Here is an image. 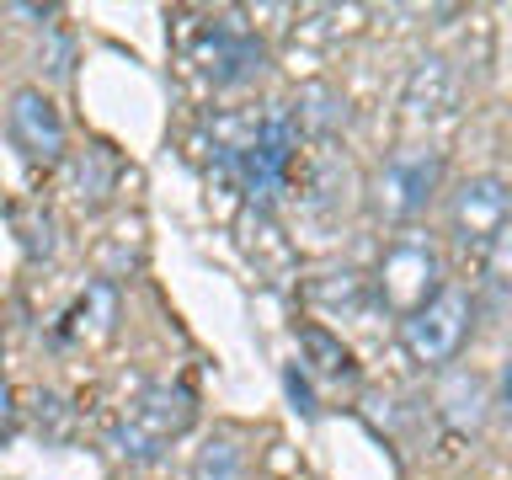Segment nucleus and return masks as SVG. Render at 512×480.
Returning a JSON list of instances; mask_svg holds the SVG:
<instances>
[{"instance_id": "f257e3e1", "label": "nucleus", "mask_w": 512, "mask_h": 480, "mask_svg": "<svg viewBox=\"0 0 512 480\" xmlns=\"http://www.w3.org/2000/svg\"><path fill=\"white\" fill-rule=\"evenodd\" d=\"M192 422H198V400H192L182 384H144L134 395V406H128V416L118 422V432H112V443H118L123 459L150 464V459L166 454V443L182 438Z\"/></svg>"}, {"instance_id": "f03ea898", "label": "nucleus", "mask_w": 512, "mask_h": 480, "mask_svg": "<svg viewBox=\"0 0 512 480\" xmlns=\"http://www.w3.org/2000/svg\"><path fill=\"white\" fill-rule=\"evenodd\" d=\"M470 326H475V299H470V288L443 283L438 294L422 304V310L400 320V342H406V352H411L416 363L443 368V363L459 358V347H464V336H470Z\"/></svg>"}, {"instance_id": "7ed1b4c3", "label": "nucleus", "mask_w": 512, "mask_h": 480, "mask_svg": "<svg viewBox=\"0 0 512 480\" xmlns=\"http://www.w3.org/2000/svg\"><path fill=\"white\" fill-rule=\"evenodd\" d=\"M438 278H443V256H438V246H432L422 230L395 235L390 246H384V256H379V299L390 304L400 320L416 315L432 294H438L443 288Z\"/></svg>"}, {"instance_id": "20e7f679", "label": "nucleus", "mask_w": 512, "mask_h": 480, "mask_svg": "<svg viewBox=\"0 0 512 480\" xmlns=\"http://www.w3.org/2000/svg\"><path fill=\"white\" fill-rule=\"evenodd\" d=\"M448 230H454L459 251L491 256L496 240L512 230V187L502 176H470V182L448 198Z\"/></svg>"}, {"instance_id": "39448f33", "label": "nucleus", "mask_w": 512, "mask_h": 480, "mask_svg": "<svg viewBox=\"0 0 512 480\" xmlns=\"http://www.w3.org/2000/svg\"><path fill=\"white\" fill-rule=\"evenodd\" d=\"M192 59H198V70L214 80V86H246L251 75L267 70V48L262 38L240 22V16H214L198 43H192Z\"/></svg>"}, {"instance_id": "423d86ee", "label": "nucleus", "mask_w": 512, "mask_h": 480, "mask_svg": "<svg viewBox=\"0 0 512 480\" xmlns=\"http://www.w3.org/2000/svg\"><path fill=\"white\" fill-rule=\"evenodd\" d=\"M443 182V155L438 150H395L379 171V187H374V203L384 219H416L427 208V198L438 192Z\"/></svg>"}, {"instance_id": "0eeeda50", "label": "nucleus", "mask_w": 512, "mask_h": 480, "mask_svg": "<svg viewBox=\"0 0 512 480\" xmlns=\"http://www.w3.org/2000/svg\"><path fill=\"white\" fill-rule=\"evenodd\" d=\"M6 128H11V144L32 160V166H54V160H64V118L38 86H22L11 96Z\"/></svg>"}, {"instance_id": "6e6552de", "label": "nucleus", "mask_w": 512, "mask_h": 480, "mask_svg": "<svg viewBox=\"0 0 512 480\" xmlns=\"http://www.w3.org/2000/svg\"><path fill=\"white\" fill-rule=\"evenodd\" d=\"M454 107H459V75H454V64L438 59V54L422 59L411 70V80H406V118L411 123H438Z\"/></svg>"}, {"instance_id": "1a4fd4ad", "label": "nucleus", "mask_w": 512, "mask_h": 480, "mask_svg": "<svg viewBox=\"0 0 512 480\" xmlns=\"http://www.w3.org/2000/svg\"><path fill=\"white\" fill-rule=\"evenodd\" d=\"M294 123H299V134H315V139H331L336 128L347 123V102H342V91H331V86H320V80H310V86H299L294 96Z\"/></svg>"}, {"instance_id": "9d476101", "label": "nucleus", "mask_w": 512, "mask_h": 480, "mask_svg": "<svg viewBox=\"0 0 512 480\" xmlns=\"http://www.w3.org/2000/svg\"><path fill=\"white\" fill-rule=\"evenodd\" d=\"M299 352H304V363H310L320 379H331V384H352V379H358L352 352L342 347V336H331L326 326H299Z\"/></svg>"}, {"instance_id": "9b49d317", "label": "nucleus", "mask_w": 512, "mask_h": 480, "mask_svg": "<svg viewBox=\"0 0 512 480\" xmlns=\"http://www.w3.org/2000/svg\"><path fill=\"white\" fill-rule=\"evenodd\" d=\"M112 176H118V160H112L107 144H91V150H80L75 155V166H70V187H75V198L80 203H102L107 192H112Z\"/></svg>"}, {"instance_id": "f8f14e48", "label": "nucleus", "mask_w": 512, "mask_h": 480, "mask_svg": "<svg viewBox=\"0 0 512 480\" xmlns=\"http://www.w3.org/2000/svg\"><path fill=\"white\" fill-rule=\"evenodd\" d=\"M187 480H246V448L235 438H208L192 459Z\"/></svg>"}, {"instance_id": "ddd939ff", "label": "nucleus", "mask_w": 512, "mask_h": 480, "mask_svg": "<svg viewBox=\"0 0 512 480\" xmlns=\"http://www.w3.org/2000/svg\"><path fill=\"white\" fill-rule=\"evenodd\" d=\"M75 320V331H91V336H107L112 331V320H118V294H112V283H91L86 288V299L70 310Z\"/></svg>"}, {"instance_id": "4468645a", "label": "nucleus", "mask_w": 512, "mask_h": 480, "mask_svg": "<svg viewBox=\"0 0 512 480\" xmlns=\"http://www.w3.org/2000/svg\"><path fill=\"white\" fill-rule=\"evenodd\" d=\"M310 299L315 304H347V310H363V304H368L358 272H326V278H315L310 283Z\"/></svg>"}, {"instance_id": "2eb2a0df", "label": "nucleus", "mask_w": 512, "mask_h": 480, "mask_svg": "<svg viewBox=\"0 0 512 480\" xmlns=\"http://www.w3.org/2000/svg\"><path fill=\"white\" fill-rule=\"evenodd\" d=\"M443 411L454 416L459 427H480V416H486V411H480V384H475L470 374L448 379V384H443Z\"/></svg>"}, {"instance_id": "dca6fc26", "label": "nucleus", "mask_w": 512, "mask_h": 480, "mask_svg": "<svg viewBox=\"0 0 512 480\" xmlns=\"http://www.w3.org/2000/svg\"><path fill=\"white\" fill-rule=\"evenodd\" d=\"M283 390H288V400L304 411V416H315L320 406H315V390H310V379L299 374V363H288V374H283Z\"/></svg>"}, {"instance_id": "f3484780", "label": "nucleus", "mask_w": 512, "mask_h": 480, "mask_svg": "<svg viewBox=\"0 0 512 480\" xmlns=\"http://www.w3.org/2000/svg\"><path fill=\"white\" fill-rule=\"evenodd\" d=\"M11 432H16V390L0 379V443H6Z\"/></svg>"}, {"instance_id": "a211bd4d", "label": "nucleus", "mask_w": 512, "mask_h": 480, "mask_svg": "<svg viewBox=\"0 0 512 480\" xmlns=\"http://www.w3.org/2000/svg\"><path fill=\"white\" fill-rule=\"evenodd\" d=\"M496 406H502L512 416V363L502 368V379H496Z\"/></svg>"}, {"instance_id": "6ab92c4d", "label": "nucleus", "mask_w": 512, "mask_h": 480, "mask_svg": "<svg viewBox=\"0 0 512 480\" xmlns=\"http://www.w3.org/2000/svg\"><path fill=\"white\" fill-rule=\"evenodd\" d=\"M0 352H6V347H0Z\"/></svg>"}]
</instances>
